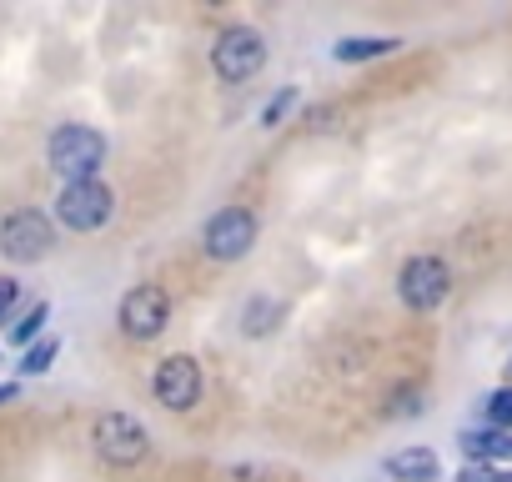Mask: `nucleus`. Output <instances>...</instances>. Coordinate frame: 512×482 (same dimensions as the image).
Masks as SVG:
<instances>
[{"label": "nucleus", "mask_w": 512, "mask_h": 482, "mask_svg": "<svg viewBox=\"0 0 512 482\" xmlns=\"http://www.w3.org/2000/svg\"><path fill=\"white\" fill-rule=\"evenodd\" d=\"M91 447L106 467H141L151 457V432L131 412H101L91 422Z\"/></svg>", "instance_id": "3"}, {"label": "nucleus", "mask_w": 512, "mask_h": 482, "mask_svg": "<svg viewBox=\"0 0 512 482\" xmlns=\"http://www.w3.org/2000/svg\"><path fill=\"white\" fill-rule=\"evenodd\" d=\"M106 136L96 126H81V121H66L51 131L46 141V161L61 181H96V171L106 166Z\"/></svg>", "instance_id": "1"}, {"label": "nucleus", "mask_w": 512, "mask_h": 482, "mask_svg": "<svg viewBox=\"0 0 512 482\" xmlns=\"http://www.w3.org/2000/svg\"><path fill=\"white\" fill-rule=\"evenodd\" d=\"M51 252H56V226H51L46 211L21 206V211H11L6 221H0V257H6V262L36 267V262H46Z\"/></svg>", "instance_id": "2"}, {"label": "nucleus", "mask_w": 512, "mask_h": 482, "mask_svg": "<svg viewBox=\"0 0 512 482\" xmlns=\"http://www.w3.org/2000/svg\"><path fill=\"white\" fill-rule=\"evenodd\" d=\"M397 51H402V41H397V36H347V41H337V46H332V56H337L342 66L382 61V56H397Z\"/></svg>", "instance_id": "11"}, {"label": "nucleus", "mask_w": 512, "mask_h": 482, "mask_svg": "<svg viewBox=\"0 0 512 482\" xmlns=\"http://www.w3.org/2000/svg\"><path fill=\"white\" fill-rule=\"evenodd\" d=\"M277 327H282V302H272V297H251V302L241 307V337L262 342V337H272Z\"/></svg>", "instance_id": "13"}, {"label": "nucleus", "mask_w": 512, "mask_h": 482, "mask_svg": "<svg viewBox=\"0 0 512 482\" xmlns=\"http://www.w3.org/2000/svg\"><path fill=\"white\" fill-rule=\"evenodd\" d=\"M251 247H256V216H251L246 206H221V211L206 216V226H201V252H206L211 262L231 267V262L251 257Z\"/></svg>", "instance_id": "4"}, {"label": "nucleus", "mask_w": 512, "mask_h": 482, "mask_svg": "<svg viewBox=\"0 0 512 482\" xmlns=\"http://www.w3.org/2000/svg\"><path fill=\"white\" fill-rule=\"evenodd\" d=\"M151 392L166 412H191L206 392V377H201V362L186 357V352H171L156 362V377H151Z\"/></svg>", "instance_id": "9"}, {"label": "nucleus", "mask_w": 512, "mask_h": 482, "mask_svg": "<svg viewBox=\"0 0 512 482\" xmlns=\"http://www.w3.org/2000/svg\"><path fill=\"white\" fill-rule=\"evenodd\" d=\"M267 66V41L256 26H226L216 41H211V71L231 86L251 81L256 71Z\"/></svg>", "instance_id": "7"}, {"label": "nucleus", "mask_w": 512, "mask_h": 482, "mask_svg": "<svg viewBox=\"0 0 512 482\" xmlns=\"http://www.w3.org/2000/svg\"><path fill=\"white\" fill-rule=\"evenodd\" d=\"M387 477L392 482H437L442 477V462L432 447H402L387 457Z\"/></svg>", "instance_id": "10"}, {"label": "nucleus", "mask_w": 512, "mask_h": 482, "mask_svg": "<svg viewBox=\"0 0 512 482\" xmlns=\"http://www.w3.org/2000/svg\"><path fill=\"white\" fill-rule=\"evenodd\" d=\"M482 412H487V427H492V432H512V387H497V392L482 402Z\"/></svg>", "instance_id": "16"}, {"label": "nucleus", "mask_w": 512, "mask_h": 482, "mask_svg": "<svg viewBox=\"0 0 512 482\" xmlns=\"http://www.w3.org/2000/svg\"><path fill=\"white\" fill-rule=\"evenodd\" d=\"M457 447L467 452V462H487L492 467V462H507L512 457V432H492V427L487 432H472L467 427V432H457Z\"/></svg>", "instance_id": "12"}, {"label": "nucleus", "mask_w": 512, "mask_h": 482, "mask_svg": "<svg viewBox=\"0 0 512 482\" xmlns=\"http://www.w3.org/2000/svg\"><path fill=\"white\" fill-rule=\"evenodd\" d=\"M457 482H507V472L502 467H487V462H467L457 472Z\"/></svg>", "instance_id": "18"}, {"label": "nucleus", "mask_w": 512, "mask_h": 482, "mask_svg": "<svg viewBox=\"0 0 512 482\" xmlns=\"http://www.w3.org/2000/svg\"><path fill=\"white\" fill-rule=\"evenodd\" d=\"M46 322H51V307H46V302H36V307H31V312H26V317L11 327V342H16V347H31V342H41Z\"/></svg>", "instance_id": "14"}, {"label": "nucleus", "mask_w": 512, "mask_h": 482, "mask_svg": "<svg viewBox=\"0 0 512 482\" xmlns=\"http://www.w3.org/2000/svg\"><path fill=\"white\" fill-rule=\"evenodd\" d=\"M292 106H297V86H282V91L262 106V126H267V131H272V126H282V121L292 116Z\"/></svg>", "instance_id": "17"}, {"label": "nucleus", "mask_w": 512, "mask_h": 482, "mask_svg": "<svg viewBox=\"0 0 512 482\" xmlns=\"http://www.w3.org/2000/svg\"><path fill=\"white\" fill-rule=\"evenodd\" d=\"M392 417H417L422 412V402H417V387H407V392H397V402L387 407Z\"/></svg>", "instance_id": "19"}, {"label": "nucleus", "mask_w": 512, "mask_h": 482, "mask_svg": "<svg viewBox=\"0 0 512 482\" xmlns=\"http://www.w3.org/2000/svg\"><path fill=\"white\" fill-rule=\"evenodd\" d=\"M447 292H452V267L442 262V257H432V252H422V257H407L402 262V272H397V297H402V307L407 312H437L442 302H447Z\"/></svg>", "instance_id": "6"}, {"label": "nucleus", "mask_w": 512, "mask_h": 482, "mask_svg": "<svg viewBox=\"0 0 512 482\" xmlns=\"http://www.w3.org/2000/svg\"><path fill=\"white\" fill-rule=\"evenodd\" d=\"M16 397H21V387H16V382H0V407L16 402Z\"/></svg>", "instance_id": "21"}, {"label": "nucleus", "mask_w": 512, "mask_h": 482, "mask_svg": "<svg viewBox=\"0 0 512 482\" xmlns=\"http://www.w3.org/2000/svg\"><path fill=\"white\" fill-rule=\"evenodd\" d=\"M116 322H121V337L126 342H156L171 322V297L156 287V282H141L121 297L116 307Z\"/></svg>", "instance_id": "8"}, {"label": "nucleus", "mask_w": 512, "mask_h": 482, "mask_svg": "<svg viewBox=\"0 0 512 482\" xmlns=\"http://www.w3.org/2000/svg\"><path fill=\"white\" fill-rule=\"evenodd\" d=\"M111 216H116V191H111L106 181H66L61 196H56V221H61L66 231L91 236V231H101Z\"/></svg>", "instance_id": "5"}, {"label": "nucleus", "mask_w": 512, "mask_h": 482, "mask_svg": "<svg viewBox=\"0 0 512 482\" xmlns=\"http://www.w3.org/2000/svg\"><path fill=\"white\" fill-rule=\"evenodd\" d=\"M0 327H6V307H0Z\"/></svg>", "instance_id": "22"}, {"label": "nucleus", "mask_w": 512, "mask_h": 482, "mask_svg": "<svg viewBox=\"0 0 512 482\" xmlns=\"http://www.w3.org/2000/svg\"><path fill=\"white\" fill-rule=\"evenodd\" d=\"M56 352H61V342H56V337H41V342H31V347H26V357H21V372H26V377H41V372H51Z\"/></svg>", "instance_id": "15"}, {"label": "nucleus", "mask_w": 512, "mask_h": 482, "mask_svg": "<svg viewBox=\"0 0 512 482\" xmlns=\"http://www.w3.org/2000/svg\"><path fill=\"white\" fill-rule=\"evenodd\" d=\"M16 297H21V282H11V277H0V307H16Z\"/></svg>", "instance_id": "20"}]
</instances>
